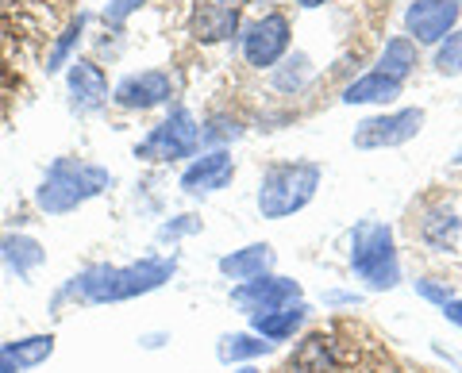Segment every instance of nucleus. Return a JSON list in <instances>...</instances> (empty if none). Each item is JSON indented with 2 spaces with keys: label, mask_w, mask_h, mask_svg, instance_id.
Returning a JSON list of instances; mask_svg holds the SVG:
<instances>
[{
  "label": "nucleus",
  "mask_w": 462,
  "mask_h": 373,
  "mask_svg": "<svg viewBox=\"0 0 462 373\" xmlns=\"http://www.w3.org/2000/svg\"><path fill=\"white\" fill-rule=\"evenodd\" d=\"M328 300L331 305H358V296H346V293H331Z\"/></svg>",
  "instance_id": "obj_28"
},
{
  "label": "nucleus",
  "mask_w": 462,
  "mask_h": 373,
  "mask_svg": "<svg viewBox=\"0 0 462 373\" xmlns=\"http://www.w3.org/2000/svg\"><path fill=\"white\" fill-rule=\"evenodd\" d=\"M231 300L243 308V312H273V308H285V305H297L300 300V285L293 277H258V281H243Z\"/></svg>",
  "instance_id": "obj_8"
},
{
  "label": "nucleus",
  "mask_w": 462,
  "mask_h": 373,
  "mask_svg": "<svg viewBox=\"0 0 462 373\" xmlns=\"http://www.w3.org/2000/svg\"><path fill=\"white\" fill-rule=\"evenodd\" d=\"M393 96H401V81L385 77V74H366V77H358L351 89L343 93L346 105H389Z\"/></svg>",
  "instance_id": "obj_17"
},
{
  "label": "nucleus",
  "mask_w": 462,
  "mask_h": 373,
  "mask_svg": "<svg viewBox=\"0 0 462 373\" xmlns=\"http://www.w3.org/2000/svg\"><path fill=\"white\" fill-rule=\"evenodd\" d=\"M69 93H74V105L81 112H93L100 100L108 96V81H105V74H100V66H93V62L69 66Z\"/></svg>",
  "instance_id": "obj_15"
},
{
  "label": "nucleus",
  "mask_w": 462,
  "mask_h": 373,
  "mask_svg": "<svg viewBox=\"0 0 462 373\" xmlns=\"http://www.w3.org/2000/svg\"><path fill=\"white\" fill-rule=\"evenodd\" d=\"M81 27H85V20L78 16L74 23H69V32H66L62 39H58V47L51 50V59H47V74H54V69H62V62L69 59V50H74V42L81 39Z\"/></svg>",
  "instance_id": "obj_23"
},
{
  "label": "nucleus",
  "mask_w": 462,
  "mask_h": 373,
  "mask_svg": "<svg viewBox=\"0 0 462 373\" xmlns=\"http://www.w3.org/2000/svg\"><path fill=\"white\" fill-rule=\"evenodd\" d=\"M436 69H439V74H447V77H458L462 74V32H451V35L439 42Z\"/></svg>",
  "instance_id": "obj_22"
},
{
  "label": "nucleus",
  "mask_w": 462,
  "mask_h": 373,
  "mask_svg": "<svg viewBox=\"0 0 462 373\" xmlns=\"http://www.w3.org/2000/svg\"><path fill=\"white\" fill-rule=\"evenodd\" d=\"M273 262H278V254H273L266 242H254V247H243L236 254L220 258V274L231 281H258L270 274Z\"/></svg>",
  "instance_id": "obj_12"
},
{
  "label": "nucleus",
  "mask_w": 462,
  "mask_h": 373,
  "mask_svg": "<svg viewBox=\"0 0 462 373\" xmlns=\"http://www.w3.org/2000/svg\"><path fill=\"white\" fill-rule=\"evenodd\" d=\"M455 162H462V150H458V158H455Z\"/></svg>",
  "instance_id": "obj_31"
},
{
  "label": "nucleus",
  "mask_w": 462,
  "mask_h": 373,
  "mask_svg": "<svg viewBox=\"0 0 462 373\" xmlns=\"http://www.w3.org/2000/svg\"><path fill=\"white\" fill-rule=\"evenodd\" d=\"M51 354H54V335H32V339L8 342V347H0V373H23L39 362H47Z\"/></svg>",
  "instance_id": "obj_14"
},
{
  "label": "nucleus",
  "mask_w": 462,
  "mask_h": 373,
  "mask_svg": "<svg viewBox=\"0 0 462 373\" xmlns=\"http://www.w3.org/2000/svg\"><path fill=\"white\" fill-rule=\"evenodd\" d=\"M139 5H143V0H116V5L108 8V20H112V23H120V20L127 16V12H135Z\"/></svg>",
  "instance_id": "obj_25"
},
{
  "label": "nucleus",
  "mask_w": 462,
  "mask_h": 373,
  "mask_svg": "<svg viewBox=\"0 0 462 373\" xmlns=\"http://www.w3.org/2000/svg\"><path fill=\"white\" fill-rule=\"evenodd\" d=\"M197 139H200V127L185 108L170 112L166 123H158L151 139L139 147V158L147 162H173V158H189L197 150Z\"/></svg>",
  "instance_id": "obj_5"
},
{
  "label": "nucleus",
  "mask_w": 462,
  "mask_h": 373,
  "mask_svg": "<svg viewBox=\"0 0 462 373\" xmlns=\"http://www.w3.org/2000/svg\"><path fill=\"white\" fill-rule=\"evenodd\" d=\"M443 315H447V323L462 327V300H458V296H455V300H447V305H443Z\"/></svg>",
  "instance_id": "obj_26"
},
{
  "label": "nucleus",
  "mask_w": 462,
  "mask_h": 373,
  "mask_svg": "<svg viewBox=\"0 0 462 373\" xmlns=\"http://www.w3.org/2000/svg\"><path fill=\"white\" fill-rule=\"evenodd\" d=\"M378 66H382L378 74L393 77V81H404V77L412 74V66H416V47H412V39H404V35H401V39H389Z\"/></svg>",
  "instance_id": "obj_19"
},
{
  "label": "nucleus",
  "mask_w": 462,
  "mask_h": 373,
  "mask_svg": "<svg viewBox=\"0 0 462 373\" xmlns=\"http://www.w3.org/2000/svg\"><path fill=\"white\" fill-rule=\"evenodd\" d=\"M285 47H289V20L278 16V12L251 23L247 35H243V54H247L251 66H273L285 54Z\"/></svg>",
  "instance_id": "obj_9"
},
{
  "label": "nucleus",
  "mask_w": 462,
  "mask_h": 373,
  "mask_svg": "<svg viewBox=\"0 0 462 373\" xmlns=\"http://www.w3.org/2000/svg\"><path fill=\"white\" fill-rule=\"evenodd\" d=\"M300 62H305V59H297V66ZM300 81V74H278V85H282V89H289V85H297Z\"/></svg>",
  "instance_id": "obj_27"
},
{
  "label": "nucleus",
  "mask_w": 462,
  "mask_h": 373,
  "mask_svg": "<svg viewBox=\"0 0 462 373\" xmlns=\"http://www.w3.org/2000/svg\"><path fill=\"white\" fill-rule=\"evenodd\" d=\"M458 12L462 8L455 0H412L404 12V27H409V35H416V42H443L455 32Z\"/></svg>",
  "instance_id": "obj_7"
},
{
  "label": "nucleus",
  "mask_w": 462,
  "mask_h": 373,
  "mask_svg": "<svg viewBox=\"0 0 462 373\" xmlns=\"http://www.w3.org/2000/svg\"><path fill=\"white\" fill-rule=\"evenodd\" d=\"M239 373H258V369H251V366H247V369H239Z\"/></svg>",
  "instance_id": "obj_30"
},
{
  "label": "nucleus",
  "mask_w": 462,
  "mask_h": 373,
  "mask_svg": "<svg viewBox=\"0 0 462 373\" xmlns=\"http://www.w3.org/2000/svg\"><path fill=\"white\" fill-rule=\"evenodd\" d=\"M424 127V108H404L389 112V116H370L355 127V147L358 150H382V147H401L420 135Z\"/></svg>",
  "instance_id": "obj_6"
},
{
  "label": "nucleus",
  "mask_w": 462,
  "mask_h": 373,
  "mask_svg": "<svg viewBox=\"0 0 462 373\" xmlns=\"http://www.w3.org/2000/svg\"><path fill=\"white\" fill-rule=\"evenodd\" d=\"M170 77L166 74H135L120 81V89H116V100H120L124 108H154L162 105V100L170 96Z\"/></svg>",
  "instance_id": "obj_13"
},
{
  "label": "nucleus",
  "mask_w": 462,
  "mask_h": 373,
  "mask_svg": "<svg viewBox=\"0 0 462 373\" xmlns=\"http://www.w3.org/2000/svg\"><path fill=\"white\" fill-rule=\"evenodd\" d=\"M300 8H320V5H328V0H297Z\"/></svg>",
  "instance_id": "obj_29"
},
{
  "label": "nucleus",
  "mask_w": 462,
  "mask_h": 373,
  "mask_svg": "<svg viewBox=\"0 0 462 373\" xmlns=\"http://www.w3.org/2000/svg\"><path fill=\"white\" fill-rule=\"evenodd\" d=\"M239 27L236 0H197L193 5V35L200 42H224Z\"/></svg>",
  "instance_id": "obj_10"
},
{
  "label": "nucleus",
  "mask_w": 462,
  "mask_h": 373,
  "mask_svg": "<svg viewBox=\"0 0 462 373\" xmlns=\"http://www.w3.org/2000/svg\"><path fill=\"white\" fill-rule=\"evenodd\" d=\"M424 239H428L436 250H451L455 242H458V216H455L451 208L431 212V216L424 220Z\"/></svg>",
  "instance_id": "obj_20"
},
{
  "label": "nucleus",
  "mask_w": 462,
  "mask_h": 373,
  "mask_svg": "<svg viewBox=\"0 0 462 373\" xmlns=\"http://www.w3.org/2000/svg\"><path fill=\"white\" fill-rule=\"evenodd\" d=\"M416 293H420L424 300H431V305H447V300H455L451 296V289H443V285H436V281H416Z\"/></svg>",
  "instance_id": "obj_24"
},
{
  "label": "nucleus",
  "mask_w": 462,
  "mask_h": 373,
  "mask_svg": "<svg viewBox=\"0 0 462 373\" xmlns=\"http://www.w3.org/2000/svg\"><path fill=\"white\" fill-rule=\"evenodd\" d=\"M112 185V174L108 169H100V166H85V162H69V158H58V162L51 166V174L47 181L39 185V208L42 212H69V208H78L85 205V200H93L97 193H105Z\"/></svg>",
  "instance_id": "obj_3"
},
{
  "label": "nucleus",
  "mask_w": 462,
  "mask_h": 373,
  "mask_svg": "<svg viewBox=\"0 0 462 373\" xmlns=\"http://www.w3.org/2000/svg\"><path fill=\"white\" fill-rule=\"evenodd\" d=\"M305 305H285V308H273V312H258V315H251V327H254V335H263V339H289L297 332L300 323H305Z\"/></svg>",
  "instance_id": "obj_16"
},
{
  "label": "nucleus",
  "mask_w": 462,
  "mask_h": 373,
  "mask_svg": "<svg viewBox=\"0 0 462 373\" xmlns=\"http://www.w3.org/2000/svg\"><path fill=\"white\" fill-rule=\"evenodd\" d=\"M231 174H236V166H231V154L216 150V154L200 158L197 166L185 169L181 189H185V193H216V189H224V185L231 181Z\"/></svg>",
  "instance_id": "obj_11"
},
{
  "label": "nucleus",
  "mask_w": 462,
  "mask_h": 373,
  "mask_svg": "<svg viewBox=\"0 0 462 373\" xmlns=\"http://www.w3.org/2000/svg\"><path fill=\"white\" fill-rule=\"evenodd\" d=\"M173 277V262L162 258H147V262L135 266H93L85 269L81 277H74V289L85 300H97V305H112V300H132L139 293H154L158 285H166Z\"/></svg>",
  "instance_id": "obj_1"
},
{
  "label": "nucleus",
  "mask_w": 462,
  "mask_h": 373,
  "mask_svg": "<svg viewBox=\"0 0 462 373\" xmlns=\"http://www.w3.org/2000/svg\"><path fill=\"white\" fill-rule=\"evenodd\" d=\"M351 269L358 281H366L370 289H393L401 281V266H397V247H393V232L378 220H366L355 227L351 235Z\"/></svg>",
  "instance_id": "obj_4"
},
{
  "label": "nucleus",
  "mask_w": 462,
  "mask_h": 373,
  "mask_svg": "<svg viewBox=\"0 0 462 373\" xmlns=\"http://www.w3.org/2000/svg\"><path fill=\"white\" fill-rule=\"evenodd\" d=\"M0 254H5V262L16 269V274H32V269L42 262V247L32 235H5Z\"/></svg>",
  "instance_id": "obj_18"
},
{
  "label": "nucleus",
  "mask_w": 462,
  "mask_h": 373,
  "mask_svg": "<svg viewBox=\"0 0 462 373\" xmlns=\"http://www.w3.org/2000/svg\"><path fill=\"white\" fill-rule=\"evenodd\" d=\"M266 350H270V342L263 335H224L216 354H220V362H243V358H258Z\"/></svg>",
  "instance_id": "obj_21"
},
{
  "label": "nucleus",
  "mask_w": 462,
  "mask_h": 373,
  "mask_svg": "<svg viewBox=\"0 0 462 373\" xmlns=\"http://www.w3.org/2000/svg\"><path fill=\"white\" fill-rule=\"evenodd\" d=\"M455 5H458V8H462V0H455Z\"/></svg>",
  "instance_id": "obj_32"
},
{
  "label": "nucleus",
  "mask_w": 462,
  "mask_h": 373,
  "mask_svg": "<svg viewBox=\"0 0 462 373\" xmlns=\"http://www.w3.org/2000/svg\"><path fill=\"white\" fill-rule=\"evenodd\" d=\"M320 189V166L312 162H285L266 169L263 185H258V212L266 220H285L300 212Z\"/></svg>",
  "instance_id": "obj_2"
}]
</instances>
